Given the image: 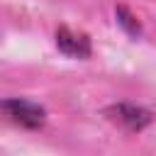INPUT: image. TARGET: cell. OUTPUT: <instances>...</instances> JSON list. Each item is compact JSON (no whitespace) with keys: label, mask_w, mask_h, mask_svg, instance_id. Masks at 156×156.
I'll return each mask as SVG.
<instances>
[{"label":"cell","mask_w":156,"mask_h":156,"mask_svg":"<svg viewBox=\"0 0 156 156\" xmlns=\"http://www.w3.org/2000/svg\"><path fill=\"white\" fill-rule=\"evenodd\" d=\"M105 115L112 122H117L124 129H129V132H141L154 122L151 110H146L141 105H134V102H112V105L105 107Z\"/></svg>","instance_id":"2"},{"label":"cell","mask_w":156,"mask_h":156,"mask_svg":"<svg viewBox=\"0 0 156 156\" xmlns=\"http://www.w3.org/2000/svg\"><path fill=\"white\" fill-rule=\"evenodd\" d=\"M115 17H117V24H119L129 37H139V34H141V24L136 22V17H134L124 5H117V7H115Z\"/></svg>","instance_id":"4"},{"label":"cell","mask_w":156,"mask_h":156,"mask_svg":"<svg viewBox=\"0 0 156 156\" xmlns=\"http://www.w3.org/2000/svg\"><path fill=\"white\" fill-rule=\"evenodd\" d=\"M2 112L10 122H15L24 129H39L46 122V110L39 102H32V100H24V98L2 100Z\"/></svg>","instance_id":"1"},{"label":"cell","mask_w":156,"mask_h":156,"mask_svg":"<svg viewBox=\"0 0 156 156\" xmlns=\"http://www.w3.org/2000/svg\"><path fill=\"white\" fill-rule=\"evenodd\" d=\"M56 46H58L61 54H66L71 58H90V54H93L90 37L85 32H76L71 27L56 29Z\"/></svg>","instance_id":"3"}]
</instances>
